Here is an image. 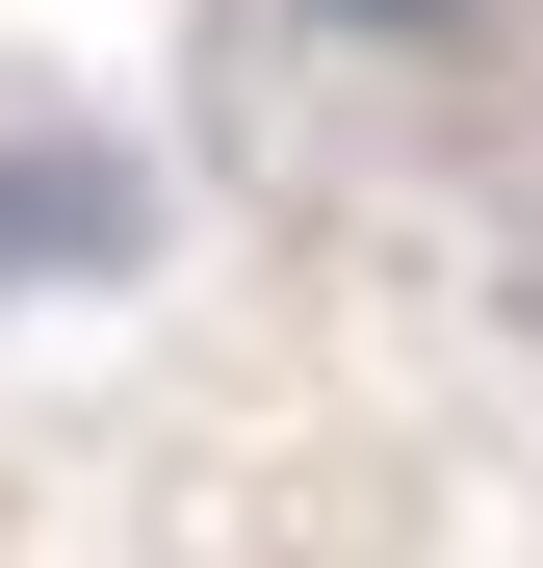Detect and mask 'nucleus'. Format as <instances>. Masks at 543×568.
<instances>
[{"instance_id": "f257e3e1", "label": "nucleus", "mask_w": 543, "mask_h": 568, "mask_svg": "<svg viewBox=\"0 0 543 568\" xmlns=\"http://www.w3.org/2000/svg\"><path fill=\"white\" fill-rule=\"evenodd\" d=\"M130 258H155V207L104 130H0V284H130Z\"/></svg>"}, {"instance_id": "f03ea898", "label": "nucleus", "mask_w": 543, "mask_h": 568, "mask_svg": "<svg viewBox=\"0 0 543 568\" xmlns=\"http://www.w3.org/2000/svg\"><path fill=\"white\" fill-rule=\"evenodd\" d=\"M336 52H440V27H492V0H311Z\"/></svg>"}]
</instances>
